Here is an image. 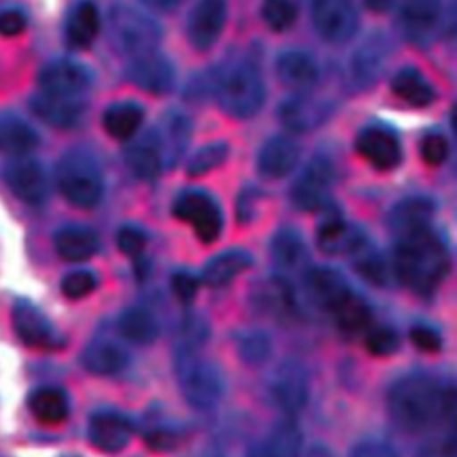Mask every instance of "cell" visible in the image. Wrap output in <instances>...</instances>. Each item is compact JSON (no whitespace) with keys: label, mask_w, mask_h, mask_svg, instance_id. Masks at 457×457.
Returning a JSON list of instances; mask_svg holds the SVG:
<instances>
[{"label":"cell","mask_w":457,"mask_h":457,"mask_svg":"<svg viewBox=\"0 0 457 457\" xmlns=\"http://www.w3.org/2000/svg\"><path fill=\"white\" fill-rule=\"evenodd\" d=\"M387 409L398 428L411 434L425 432L453 420L455 389L432 375L409 373L391 386Z\"/></svg>","instance_id":"cell-1"},{"label":"cell","mask_w":457,"mask_h":457,"mask_svg":"<svg viewBox=\"0 0 457 457\" xmlns=\"http://www.w3.org/2000/svg\"><path fill=\"white\" fill-rule=\"evenodd\" d=\"M393 262L398 278L420 295L432 293L450 270L448 248L432 227L398 236Z\"/></svg>","instance_id":"cell-2"},{"label":"cell","mask_w":457,"mask_h":457,"mask_svg":"<svg viewBox=\"0 0 457 457\" xmlns=\"http://www.w3.org/2000/svg\"><path fill=\"white\" fill-rule=\"evenodd\" d=\"M198 345L180 341L175 348L173 366L186 402L195 409H211L223 395V377L218 366L200 352Z\"/></svg>","instance_id":"cell-3"},{"label":"cell","mask_w":457,"mask_h":457,"mask_svg":"<svg viewBox=\"0 0 457 457\" xmlns=\"http://www.w3.org/2000/svg\"><path fill=\"white\" fill-rule=\"evenodd\" d=\"M218 100L234 118L253 116L264 100V87L257 68L246 61L232 62L218 79Z\"/></svg>","instance_id":"cell-4"},{"label":"cell","mask_w":457,"mask_h":457,"mask_svg":"<svg viewBox=\"0 0 457 457\" xmlns=\"http://www.w3.org/2000/svg\"><path fill=\"white\" fill-rule=\"evenodd\" d=\"M57 186L62 196L80 209L95 207L104 193L100 168L82 152H73L61 159L57 166Z\"/></svg>","instance_id":"cell-5"},{"label":"cell","mask_w":457,"mask_h":457,"mask_svg":"<svg viewBox=\"0 0 457 457\" xmlns=\"http://www.w3.org/2000/svg\"><path fill=\"white\" fill-rule=\"evenodd\" d=\"M114 43L130 57L154 52L159 39V29L143 12L134 7H116L111 14Z\"/></svg>","instance_id":"cell-6"},{"label":"cell","mask_w":457,"mask_h":457,"mask_svg":"<svg viewBox=\"0 0 457 457\" xmlns=\"http://www.w3.org/2000/svg\"><path fill=\"white\" fill-rule=\"evenodd\" d=\"M171 211L179 220L191 223L196 237L205 245L212 243L221 232V211L212 196L204 191H184L175 198Z\"/></svg>","instance_id":"cell-7"},{"label":"cell","mask_w":457,"mask_h":457,"mask_svg":"<svg viewBox=\"0 0 457 457\" xmlns=\"http://www.w3.org/2000/svg\"><path fill=\"white\" fill-rule=\"evenodd\" d=\"M334 180V168L325 155L312 157L293 187V202L302 211H318L323 207L330 195Z\"/></svg>","instance_id":"cell-8"},{"label":"cell","mask_w":457,"mask_h":457,"mask_svg":"<svg viewBox=\"0 0 457 457\" xmlns=\"http://www.w3.org/2000/svg\"><path fill=\"white\" fill-rule=\"evenodd\" d=\"M91 87V73L86 66L73 61H54L39 73V91L66 96L86 98Z\"/></svg>","instance_id":"cell-9"},{"label":"cell","mask_w":457,"mask_h":457,"mask_svg":"<svg viewBox=\"0 0 457 457\" xmlns=\"http://www.w3.org/2000/svg\"><path fill=\"white\" fill-rule=\"evenodd\" d=\"M270 393L280 411L287 414L302 411L309 398L307 373L296 361L280 362L271 377Z\"/></svg>","instance_id":"cell-10"},{"label":"cell","mask_w":457,"mask_h":457,"mask_svg":"<svg viewBox=\"0 0 457 457\" xmlns=\"http://www.w3.org/2000/svg\"><path fill=\"white\" fill-rule=\"evenodd\" d=\"M316 30L334 43L346 41L357 29V11L352 0H312Z\"/></svg>","instance_id":"cell-11"},{"label":"cell","mask_w":457,"mask_h":457,"mask_svg":"<svg viewBox=\"0 0 457 457\" xmlns=\"http://www.w3.org/2000/svg\"><path fill=\"white\" fill-rule=\"evenodd\" d=\"M5 180L11 191L29 205H39L46 198V177L36 159L18 155L5 166Z\"/></svg>","instance_id":"cell-12"},{"label":"cell","mask_w":457,"mask_h":457,"mask_svg":"<svg viewBox=\"0 0 457 457\" xmlns=\"http://www.w3.org/2000/svg\"><path fill=\"white\" fill-rule=\"evenodd\" d=\"M12 325L18 337L32 348H52L61 343L48 318L29 300H18L12 307Z\"/></svg>","instance_id":"cell-13"},{"label":"cell","mask_w":457,"mask_h":457,"mask_svg":"<svg viewBox=\"0 0 457 457\" xmlns=\"http://www.w3.org/2000/svg\"><path fill=\"white\" fill-rule=\"evenodd\" d=\"M87 436L95 448L116 453L123 450L132 436V421L116 411H98L89 418Z\"/></svg>","instance_id":"cell-14"},{"label":"cell","mask_w":457,"mask_h":457,"mask_svg":"<svg viewBox=\"0 0 457 457\" xmlns=\"http://www.w3.org/2000/svg\"><path fill=\"white\" fill-rule=\"evenodd\" d=\"M357 152L375 168L391 170L400 162L402 150L395 132L384 127H368L355 139Z\"/></svg>","instance_id":"cell-15"},{"label":"cell","mask_w":457,"mask_h":457,"mask_svg":"<svg viewBox=\"0 0 457 457\" xmlns=\"http://www.w3.org/2000/svg\"><path fill=\"white\" fill-rule=\"evenodd\" d=\"M227 18L225 0H200L189 18V39L198 50L212 46Z\"/></svg>","instance_id":"cell-16"},{"label":"cell","mask_w":457,"mask_h":457,"mask_svg":"<svg viewBox=\"0 0 457 457\" xmlns=\"http://www.w3.org/2000/svg\"><path fill=\"white\" fill-rule=\"evenodd\" d=\"M305 289L318 307L330 312L352 291L346 278L337 270L327 266H318L305 273Z\"/></svg>","instance_id":"cell-17"},{"label":"cell","mask_w":457,"mask_h":457,"mask_svg":"<svg viewBox=\"0 0 457 457\" xmlns=\"http://www.w3.org/2000/svg\"><path fill=\"white\" fill-rule=\"evenodd\" d=\"M129 79L145 91L164 93L173 86V68L166 57L155 52H146L132 57L129 64Z\"/></svg>","instance_id":"cell-18"},{"label":"cell","mask_w":457,"mask_h":457,"mask_svg":"<svg viewBox=\"0 0 457 457\" xmlns=\"http://www.w3.org/2000/svg\"><path fill=\"white\" fill-rule=\"evenodd\" d=\"M316 239L320 250L327 255H353L366 245L364 232L337 216L327 218L318 227Z\"/></svg>","instance_id":"cell-19"},{"label":"cell","mask_w":457,"mask_h":457,"mask_svg":"<svg viewBox=\"0 0 457 457\" xmlns=\"http://www.w3.org/2000/svg\"><path fill=\"white\" fill-rule=\"evenodd\" d=\"M32 109L34 112L46 121L48 125L68 129L79 123V120L84 114L86 100L84 98H66V96H55L39 91L32 98Z\"/></svg>","instance_id":"cell-20"},{"label":"cell","mask_w":457,"mask_h":457,"mask_svg":"<svg viewBox=\"0 0 457 457\" xmlns=\"http://www.w3.org/2000/svg\"><path fill=\"white\" fill-rule=\"evenodd\" d=\"M327 105L307 95L289 96L278 107L282 123L295 132H307L316 129L327 118Z\"/></svg>","instance_id":"cell-21"},{"label":"cell","mask_w":457,"mask_h":457,"mask_svg":"<svg viewBox=\"0 0 457 457\" xmlns=\"http://www.w3.org/2000/svg\"><path fill=\"white\" fill-rule=\"evenodd\" d=\"M300 148L293 139L286 136H275L268 139L259 150L257 166L264 177L280 179L296 166Z\"/></svg>","instance_id":"cell-22"},{"label":"cell","mask_w":457,"mask_h":457,"mask_svg":"<svg viewBox=\"0 0 457 457\" xmlns=\"http://www.w3.org/2000/svg\"><path fill=\"white\" fill-rule=\"evenodd\" d=\"M80 362L89 373L107 377L120 373L129 364V353L114 341L96 339L82 350Z\"/></svg>","instance_id":"cell-23"},{"label":"cell","mask_w":457,"mask_h":457,"mask_svg":"<svg viewBox=\"0 0 457 457\" xmlns=\"http://www.w3.org/2000/svg\"><path fill=\"white\" fill-rule=\"evenodd\" d=\"M439 0H400V23L412 39H425L437 27Z\"/></svg>","instance_id":"cell-24"},{"label":"cell","mask_w":457,"mask_h":457,"mask_svg":"<svg viewBox=\"0 0 457 457\" xmlns=\"http://www.w3.org/2000/svg\"><path fill=\"white\" fill-rule=\"evenodd\" d=\"M302 432L293 420L278 421L252 450L250 457H300Z\"/></svg>","instance_id":"cell-25"},{"label":"cell","mask_w":457,"mask_h":457,"mask_svg":"<svg viewBox=\"0 0 457 457\" xmlns=\"http://www.w3.org/2000/svg\"><path fill=\"white\" fill-rule=\"evenodd\" d=\"M434 204L423 196H412L398 202L389 216V225L395 236H403L414 230L432 227Z\"/></svg>","instance_id":"cell-26"},{"label":"cell","mask_w":457,"mask_h":457,"mask_svg":"<svg viewBox=\"0 0 457 457\" xmlns=\"http://www.w3.org/2000/svg\"><path fill=\"white\" fill-rule=\"evenodd\" d=\"M252 264V257L248 252L232 248L216 253L202 270L200 282L209 287H220L232 282L239 273L248 270Z\"/></svg>","instance_id":"cell-27"},{"label":"cell","mask_w":457,"mask_h":457,"mask_svg":"<svg viewBox=\"0 0 457 457\" xmlns=\"http://www.w3.org/2000/svg\"><path fill=\"white\" fill-rule=\"evenodd\" d=\"M255 303L273 314V316H289L295 312V293L289 282L282 277H266L253 287Z\"/></svg>","instance_id":"cell-28"},{"label":"cell","mask_w":457,"mask_h":457,"mask_svg":"<svg viewBox=\"0 0 457 457\" xmlns=\"http://www.w3.org/2000/svg\"><path fill=\"white\" fill-rule=\"evenodd\" d=\"M127 166L130 168V171L136 177H139L143 180L155 179L157 173L164 168L161 148H159L157 136L154 130L143 134L129 146Z\"/></svg>","instance_id":"cell-29"},{"label":"cell","mask_w":457,"mask_h":457,"mask_svg":"<svg viewBox=\"0 0 457 457\" xmlns=\"http://www.w3.org/2000/svg\"><path fill=\"white\" fill-rule=\"evenodd\" d=\"M162 155V166L175 164L189 139V121L180 112H170L159 129L154 130Z\"/></svg>","instance_id":"cell-30"},{"label":"cell","mask_w":457,"mask_h":457,"mask_svg":"<svg viewBox=\"0 0 457 457\" xmlns=\"http://www.w3.org/2000/svg\"><path fill=\"white\" fill-rule=\"evenodd\" d=\"M54 245L57 253L64 261H86L89 259L98 248L96 234L87 227L70 225L57 230L54 237Z\"/></svg>","instance_id":"cell-31"},{"label":"cell","mask_w":457,"mask_h":457,"mask_svg":"<svg viewBox=\"0 0 457 457\" xmlns=\"http://www.w3.org/2000/svg\"><path fill=\"white\" fill-rule=\"evenodd\" d=\"M100 30L98 9L93 2H79L66 21V39L73 48H86L93 43Z\"/></svg>","instance_id":"cell-32"},{"label":"cell","mask_w":457,"mask_h":457,"mask_svg":"<svg viewBox=\"0 0 457 457\" xmlns=\"http://www.w3.org/2000/svg\"><path fill=\"white\" fill-rule=\"evenodd\" d=\"M337 327L345 334H361L366 332L373 323L371 305L364 296L355 293L353 289L336 305L332 311Z\"/></svg>","instance_id":"cell-33"},{"label":"cell","mask_w":457,"mask_h":457,"mask_svg":"<svg viewBox=\"0 0 457 457\" xmlns=\"http://www.w3.org/2000/svg\"><path fill=\"white\" fill-rule=\"evenodd\" d=\"M118 330L130 343L150 345L159 334V323L148 309L130 305L120 314Z\"/></svg>","instance_id":"cell-34"},{"label":"cell","mask_w":457,"mask_h":457,"mask_svg":"<svg viewBox=\"0 0 457 457\" xmlns=\"http://www.w3.org/2000/svg\"><path fill=\"white\" fill-rule=\"evenodd\" d=\"M280 80L293 87H307L318 79V66L311 55L298 50L284 52L277 61Z\"/></svg>","instance_id":"cell-35"},{"label":"cell","mask_w":457,"mask_h":457,"mask_svg":"<svg viewBox=\"0 0 457 457\" xmlns=\"http://www.w3.org/2000/svg\"><path fill=\"white\" fill-rule=\"evenodd\" d=\"M29 407L36 420L46 425L61 423L68 418L70 405L66 395L57 387H39L29 398Z\"/></svg>","instance_id":"cell-36"},{"label":"cell","mask_w":457,"mask_h":457,"mask_svg":"<svg viewBox=\"0 0 457 457\" xmlns=\"http://www.w3.org/2000/svg\"><path fill=\"white\" fill-rule=\"evenodd\" d=\"M143 121V109L134 102L112 104L104 112V129L116 139H129Z\"/></svg>","instance_id":"cell-37"},{"label":"cell","mask_w":457,"mask_h":457,"mask_svg":"<svg viewBox=\"0 0 457 457\" xmlns=\"http://www.w3.org/2000/svg\"><path fill=\"white\" fill-rule=\"evenodd\" d=\"M391 87L398 98L403 102L414 105V107H423L432 102L434 91L428 80L414 68H403L400 70L393 82Z\"/></svg>","instance_id":"cell-38"},{"label":"cell","mask_w":457,"mask_h":457,"mask_svg":"<svg viewBox=\"0 0 457 457\" xmlns=\"http://www.w3.org/2000/svg\"><path fill=\"white\" fill-rule=\"evenodd\" d=\"M37 146V134L21 120L0 116V152L25 155Z\"/></svg>","instance_id":"cell-39"},{"label":"cell","mask_w":457,"mask_h":457,"mask_svg":"<svg viewBox=\"0 0 457 457\" xmlns=\"http://www.w3.org/2000/svg\"><path fill=\"white\" fill-rule=\"evenodd\" d=\"M270 248L275 262L282 270H296L307 257L305 245L293 228H280L273 236Z\"/></svg>","instance_id":"cell-40"},{"label":"cell","mask_w":457,"mask_h":457,"mask_svg":"<svg viewBox=\"0 0 457 457\" xmlns=\"http://www.w3.org/2000/svg\"><path fill=\"white\" fill-rule=\"evenodd\" d=\"M364 346L371 355L387 357L400 348V336L393 327L371 323L364 332Z\"/></svg>","instance_id":"cell-41"},{"label":"cell","mask_w":457,"mask_h":457,"mask_svg":"<svg viewBox=\"0 0 457 457\" xmlns=\"http://www.w3.org/2000/svg\"><path fill=\"white\" fill-rule=\"evenodd\" d=\"M353 268L359 275L375 286H384L387 280V266L377 252L368 248V243L353 253Z\"/></svg>","instance_id":"cell-42"},{"label":"cell","mask_w":457,"mask_h":457,"mask_svg":"<svg viewBox=\"0 0 457 457\" xmlns=\"http://www.w3.org/2000/svg\"><path fill=\"white\" fill-rule=\"evenodd\" d=\"M228 155V146L223 141H216V143H209L205 146H202L187 162V173L196 177V175H204L209 173L211 170L218 168Z\"/></svg>","instance_id":"cell-43"},{"label":"cell","mask_w":457,"mask_h":457,"mask_svg":"<svg viewBox=\"0 0 457 457\" xmlns=\"http://www.w3.org/2000/svg\"><path fill=\"white\" fill-rule=\"evenodd\" d=\"M271 350V343L268 336L261 330H246L241 332L237 339V352L241 359L248 364H261L268 359Z\"/></svg>","instance_id":"cell-44"},{"label":"cell","mask_w":457,"mask_h":457,"mask_svg":"<svg viewBox=\"0 0 457 457\" xmlns=\"http://www.w3.org/2000/svg\"><path fill=\"white\" fill-rule=\"evenodd\" d=\"M296 16V7L293 0H264L262 18L266 25L273 30L287 29Z\"/></svg>","instance_id":"cell-45"},{"label":"cell","mask_w":457,"mask_h":457,"mask_svg":"<svg viewBox=\"0 0 457 457\" xmlns=\"http://www.w3.org/2000/svg\"><path fill=\"white\" fill-rule=\"evenodd\" d=\"M96 287V277L95 273L87 270H75L62 277L61 280V291L70 300H79L87 296Z\"/></svg>","instance_id":"cell-46"},{"label":"cell","mask_w":457,"mask_h":457,"mask_svg":"<svg viewBox=\"0 0 457 457\" xmlns=\"http://www.w3.org/2000/svg\"><path fill=\"white\" fill-rule=\"evenodd\" d=\"M420 154L423 161L430 166L441 164L448 155V143L446 137L439 132H428L420 145Z\"/></svg>","instance_id":"cell-47"},{"label":"cell","mask_w":457,"mask_h":457,"mask_svg":"<svg viewBox=\"0 0 457 457\" xmlns=\"http://www.w3.org/2000/svg\"><path fill=\"white\" fill-rule=\"evenodd\" d=\"M116 245L118 248L129 257H139L146 245V236L141 228L125 225L116 232Z\"/></svg>","instance_id":"cell-48"},{"label":"cell","mask_w":457,"mask_h":457,"mask_svg":"<svg viewBox=\"0 0 457 457\" xmlns=\"http://www.w3.org/2000/svg\"><path fill=\"white\" fill-rule=\"evenodd\" d=\"M170 286L173 295L182 302V303H189L200 287V277L193 275L191 271H184L179 270L170 277Z\"/></svg>","instance_id":"cell-49"},{"label":"cell","mask_w":457,"mask_h":457,"mask_svg":"<svg viewBox=\"0 0 457 457\" xmlns=\"http://www.w3.org/2000/svg\"><path fill=\"white\" fill-rule=\"evenodd\" d=\"M350 457H400L396 448L380 437H368L353 445Z\"/></svg>","instance_id":"cell-50"},{"label":"cell","mask_w":457,"mask_h":457,"mask_svg":"<svg viewBox=\"0 0 457 457\" xmlns=\"http://www.w3.org/2000/svg\"><path fill=\"white\" fill-rule=\"evenodd\" d=\"M409 337H411L412 345L416 348H420L421 352H428L430 353V352L441 350V346H443L441 334L434 327L425 325V323H418V325L411 327Z\"/></svg>","instance_id":"cell-51"},{"label":"cell","mask_w":457,"mask_h":457,"mask_svg":"<svg viewBox=\"0 0 457 457\" xmlns=\"http://www.w3.org/2000/svg\"><path fill=\"white\" fill-rule=\"evenodd\" d=\"M145 439H146V445L152 446L154 450L164 452L177 446L179 432L170 425H154V427H148V430L145 432Z\"/></svg>","instance_id":"cell-52"},{"label":"cell","mask_w":457,"mask_h":457,"mask_svg":"<svg viewBox=\"0 0 457 457\" xmlns=\"http://www.w3.org/2000/svg\"><path fill=\"white\" fill-rule=\"evenodd\" d=\"M455 439L452 436H439L428 439L418 452V457H455Z\"/></svg>","instance_id":"cell-53"},{"label":"cell","mask_w":457,"mask_h":457,"mask_svg":"<svg viewBox=\"0 0 457 457\" xmlns=\"http://www.w3.org/2000/svg\"><path fill=\"white\" fill-rule=\"evenodd\" d=\"M27 25V18L20 9H4L0 11V34L5 37H12L23 32Z\"/></svg>","instance_id":"cell-54"},{"label":"cell","mask_w":457,"mask_h":457,"mask_svg":"<svg viewBox=\"0 0 457 457\" xmlns=\"http://www.w3.org/2000/svg\"><path fill=\"white\" fill-rule=\"evenodd\" d=\"M380 62H382V54L378 52L377 45L368 46L357 57L355 73H359V77H368L370 79V73H377Z\"/></svg>","instance_id":"cell-55"},{"label":"cell","mask_w":457,"mask_h":457,"mask_svg":"<svg viewBox=\"0 0 457 457\" xmlns=\"http://www.w3.org/2000/svg\"><path fill=\"white\" fill-rule=\"evenodd\" d=\"M393 2L395 0H368V5L375 11H384V9H389Z\"/></svg>","instance_id":"cell-56"},{"label":"cell","mask_w":457,"mask_h":457,"mask_svg":"<svg viewBox=\"0 0 457 457\" xmlns=\"http://www.w3.org/2000/svg\"><path fill=\"white\" fill-rule=\"evenodd\" d=\"M146 4L150 5H155V7H162V9H168V7H173L177 5L180 0H145Z\"/></svg>","instance_id":"cell-57"},{"label":"cell","mask_w":457,"mask_h":457,"mask_svg":"<svg viewBox=\"0 0 457 457\" xmlns=\"http://www.w3.org/2000/svg\"><path fill=\"white\" fill-rule=\"evenodd\" d=\"M241 202H245L246 205H248V196L246 195H243V198H241ZM239 214L245 218V216H248V207H245L243 211H239Z\"/></svg>","instance_id":"cell-58"}]
</instances>
